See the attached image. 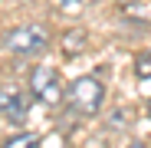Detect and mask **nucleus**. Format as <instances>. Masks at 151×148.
Masks as SVG:
<instances>
[{
    "mask_svg": "<svg viewBox=\"0 0 151 148\" xmlns=\"http://www.w3.org/2000/svg\"><path fill=\"white\" fill-rule=\"evenodd\" d=\"M56 4H59V7H76L79 0H56Z\"/></svg>",
    "mask_w": 151,
    "mask_h": 148,
    "instance_id": "obj_8",
    "label": "nucleus"
},
{
    "mask_svg": "<svg viewBox=\"0 0 151 148\" xmlns=\"http://www.w3.org/2000/svg\"><path fill=\"white\" fill-rule=\"evenodd\" d=\"M148 109H151V102H148Z\"/></svg>",
    "mask_w": 151,
    "mask_h": 148,
    "instance_id": "obj_10",
    "label": "nucleus"
},
{
    "mask_svg": "<svg viewBox=\"0 0 151 148\" xmlns=\"http://www.w3.org/2000/svg\"><path fill=\"white\" fill-rule=\"evenodd\" d=\"M122 4H125V7H138L141 0H122Z\"/></svg>",
    "mask_w": 151,
    "mask_h": 148,
    "instance_id": "obj_9",
    "label": "nucleus"
},
{
    "mask_svg": "<svg viewBox=\"0 0 151 148\" xmlns=\"http://www.w3.org/2000/svg\"><path fill=\"white\" fill-rule=\"evenodd\" d=\"M4 43H7V49L17 59H27V56H36V53H43V49L49 46V30L43 27V23H23V27L7 33Z\"/></svg>",
    "mask_w": 151,
    "mask_h": 148,
    "instance_id": "obj_2",
    "label": "nucleus"
},
{
    "mask_svg": "<svg viewBox=\"0 0 151 148\" xmlns=\"http://www.w3.org/2000/svg\"><path fill=\"white\" fill-rule=\"evenodd\" d=\"M40 135L36 132H20V135H10L7 138V148H27V145H36Z\"/></svg>",
    "mask_w": 151,
    "mask_h": 148,
    "instance_id": "obj_6",
    "label": "nucleus"
},
{
    "mask_svg": "<svg viewBox=\"0 0 151 148\" xmlns=\"http://www.w3.org/2000/svg\"><path fill=\"white\" fill-rule=\"evenodd\" d=\"M30 92L40 99V102H46V105H56V102H63V82H59V72L53 69V66H36L33 72H30Z\"/></svg>",
    "mask_w": 151,
    "mask_h": 148,
    "instance_id": "obj_3",
    "label": "nucleus"
},
{
    "mask_svg": "<svg viewBox=\"0 0 151 148\" xmlns=\"http://www.w3.org/2000/svg\"><path fill=\"white\" fill-rule=\"evenodd\" d=\"M30 112V95L17 89V86H0V118L10 122V125H20Z\"/></svg>",
    "mask_w": 151,
    "mask_h": 148,
    "instance_id": "obj_4",
    "label": "nucleus"
},
{
    "mask_svg": "<svg viewBox=\"0 0 151 148\" xmlns=\"http://www.w3.org/2000/svg\"><path fill=\"white\" fill-rule=\"evenodd\" d=\"M135 76H138V79H148V76H151V53H141V56H138Z\"/></svg>",
    "mask_w": 151,
    "mask_h": 148,
    "instance_id": "obj_7",
    "label": "nucleus"
},
{
    "mask_svg": "<svg viewBox=\"0 0 151 148\" xmlns=\"http://www.w3.org/2000/svg\"><path fill=\"white\" fill-rule=\"evenodd\" d=\"M86 49V33L82 30H66L63 36V53L66 56H76V53H82Z\"/></svg>",
    "mask_w": 151,
    "mask_h": 148,
    "instance_id": "obj_5",
    "label": "nucleus"
},
{
    "mask_svg": "<svg viewBox=\"0 0 151 148\" xmlns=\"http://www.w3.org/2000/svg\"><path fill=\"white\" fill-rule=\"evenodd\" d=\"M102 105H105V86L99 82L95 76H82V79H76L66 89V109L72 115L92 118V115L102 112Z\"/></svg>",
    "mask_w": 151,
    "mask_h": 148,
    "instance_id": "obj_1",
    "label": "nucleus"
}]
</instances>
